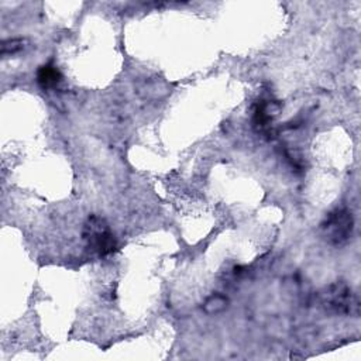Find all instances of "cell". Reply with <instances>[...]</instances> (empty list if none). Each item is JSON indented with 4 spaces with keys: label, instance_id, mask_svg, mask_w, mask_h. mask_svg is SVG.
Returning <instances> with one entry per match:
<instances>
[{
    "label": "cell",
    "instance_id": "1",
    "mask_svg": "<svg viewBox=\"0 0 361 361\" xmlns=\"http://www.w3.org/2000/svg\"><path fill=\"white\" fill-rule=\"evenodd\" d=\"M85 239L89 242V246L93 250H96L102 255L112 253L116 247V242L108 226L105 224L104 220L97 217H92L89 220V224L86 226Z\"/></svg>",
    "mask_w": 361,
    "mask_h": 361
},
{
    "label": "cell",
    "instance_id": "2",
    "mask_svg": "<svg viewBox=\"0 0 361 361\" xmlns=\"http://www.w3.org/2000/svg\"><path fill=\"white\" fill-rule=\"evenodd\" d=\"M324 233L332 243L340 244L346 242L353 232V217L347 211H336L327 217L323 224Z\"/></svg>",
    "mask_w": 361,
    "mask_h": 361
},
{
    "label": "cell",
    "instance_id": "6",
    "mask_svg": "<svg viewBox=\"0 0 361 361\" xmlns=\"http://www.w3.org/2000/svg\"><path fill=\"white\" fill-rule=\"evenodd\" d=\"M23 48V41L21 40H9V41H5L3 43V47H2V52L3 54H8V52H16L19 50Z\"/></svg>",
    "mask_w": 361,
    "mask_h": 361
},
{
    "label": "cell",
    "instance_id": "5",
    "mask_svg": "<svg viewBox=\"0 0 361 361\" xmlns=\"http://www.w3.org/2000/svg\"><path fill=\"white\" fill-rule=\"evenodd\" d=\"M227 306V300L222 295H215V297L209 298L205 304V311L208 313H219Z\"/></svg>",
    "mask_w": 361,
    "mask_h": 361
},
{
    "label": "cell",
    "instance_id": "3",
    "mask_svg": "<svg viewBox=\"0 0 361 361\" xmlns=\"http://www.w3.org/2000/svg\"><path fill=\"white\" fill-rule=\"evenodd\" d=\"M326 305L335 309L338 313H357L358 301L351 289L343 284H336L329 288L326 293Z\"/></svg>",
    "mask_w": 361,
    "mask_h": 361
},
{
    "label": "cell",
    "instance_id": "4",
    "mask_svg": "<svg viewBox=\"0 0 361 361\" xmlns=\"http://www.w3.org/2000/svg\"><path fill=\"white\" fill-rule=\"evenodd\" d=\"M37 78H39V84L44 89L54 88L62 81V75H61L59 70L52 64H47V65H44V67H41Z\"/></svg>",
    "mask_w": 361,
    "mask_h": 361
}]
</instances>
